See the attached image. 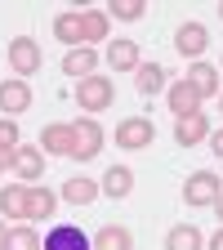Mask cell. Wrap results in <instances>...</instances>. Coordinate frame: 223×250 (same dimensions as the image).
Segmentation results:
<instances>
[{
    "instance_id": "9a60e30c",
    "label": "cell",
    "mask_w": 223,
    "mask_h": 250,
    "mask_svg": "<svg viewBox=\"0 0 223 250\" xmlns=\"http://www.w3.org/2000/svg\"><path fill=\"white\" fill-rule=\"evenodd\" d=\"M99 188H103V197H112V201L130 197V192H134V170H130V166H112V170L99 179Z\"/></svg>"
},
{
    "instance_id": "603a6c76",
    "label": "cell",
    "mask_w": 223,
    "mask_h": 250,
    "mask_svg": "<svg viewBox=\"0 0 223 250\" xmlns=\"http://www.w3.org/2000/svg\"><path fill=\"white\" fill-rule=\"evenodd\" d=\"M94 67H99V54L94 49H67V58H62V76H76V81L94 76Z\"/></svg>"
},
{
    "instance_id": "f1b7e54d",
    "label": "cell",
    "mask_w": 223,
    "mask_h": 250,
    "mask_svg": "<svg viewBox=\"0 0 223 250\" xmlns=\"http://www.w3.org/2000/svg\"><path fill=\"white\" fill-rule=\"evenodd\" d=\"M205 250H223V228H214V237L205 241Z\"/></svg>"
},
{
    "instance_id": "d6a6232c",
    "label": "cell",
    "mask_w": 223,
    "mask_h": 250,
    "mask_svg": "<svg viewBox=\"0 0 223 250\" xmlns=\"http://www.w3.org/2000/svg\"><path fill=\"white\" fill-rule=\"evenodd\" d=\"M219 112H223V94H219Z\"/></svg>"
},
{
    "instance_id": "7402d4cb",
    "label": "cell",
    "mask_w": 223,
    "mask_h": 250,
    "mask_svg": "<svg viewBox=\"0 0 223 250\" xmlns=\"http://www.w3.org/2000/svg\"><path fill=\"white\" fill-rule=\"evenodd\" d=\"M94 250H134V237L121 224H103L99 232H94Z\"/></svg>"
},
{
    "instance_id": "5bb4252c",
    "label": "cell",
    "mask_w": 223,
    "mask_h": 250,
    "mask_svg": "<svg viewBox=\"0 0 223 250\" xmlns=\"http://www.w3.org/2000/svg\"><path fill=\"white\" fill-rule=\"evenodd\" d=\"M14 170H18V179H27V183H36L41 174H45V152L41 147H14Z\"/></svg>"
},
{
    "instance_id": "1f68e13d",
    "label": "cell",
    "mask_w": 223,
    "mask_h": 250,
    "mask_svg": "<svg viewBox=\"0 0 223 250\" xmlns=\"http://www.w3.org/2000/svg\"><path fill=\"white\" fill-rule=\"evenodd\" d=\"M219 18H223V0H219Z\"/></svg>"
},
{
    "instance_id": "ac0fdd59",
    "label": "cell",
    "mask_w": 223,
    "mask_h": 250,
    "mask_svg": "<svg viewBox=\"0 0 223 250\" xmlns=\"http://www.w3.org/2000/svg\"><path fill=\"white\" fill-rule=\"evenodd\" d=\"M170 81H165V67L161 62H139V72H134V89L143 94V99H152V94H161Z\"/></svg>"
},
{
    "instance_id": "7a4b0ae2",
    "label": "cell",
    "mask_w": 223,
    "mask_h": 250,
    "mask_svg": "<svg viewBox=\"0 0 223 250\" xmlns=\"http://www.w3.org/2000/svg\"><path fill=\"white\" fill-rule=\"evenodd\" d=\"M219 192H223V183H219V174H214V170H192V174L183 179V206H187V210L214 206V201H219Z\"/></svg>"
},
{
    "instance_id": "f546056e",
    "label": "cell",
    "mask_w": 223,
    "mask_h": 250,
    "mask_svg": "<svg viewBox=\"0 0 223 250\" xmlns=\"http://www.w3.org/2000/svg\"><path fill=\"white\" fill-rule=\"evenodd\" d=\"M9 246V228H5V219H0V250Z\"/></svg>"
},
{
    "instance_id": "ba28073f",
    "label": "cell",
    "mask_w": 223,
    "mask_h": 250,
    "mask_svg": "<svg viewBox=\"0 0 223 250\" xmlns=\"http://www.w3.org/2000/svg\"><path fill=\"white\" fill-rule=\"evenodd\" d=\"M165 99H170V112H174V121H183V116H197V112H201V94H197L192 85H187L183 76L165 85Z\"/></svg>"
},
{
    "instance_id": "52a82bcc",
    "label": "cell",
    "mask_w": 223,
    "mask_h": 250,
    "mask_svg": "<svg viewBox=\"0 0 223 250\" xmlns=\"http://www.w3.org/2000/svg\"><path fill=\"white\" fill-rule=\"evenodd\" d=\"M205 45H210V31H205V22H197V18H187V22H179V31H174V49H179L183 58H192V62H201Z\"/></svg>"
},
{
    "instance_id": "6da1fadb",
    "label": "cell",
    "mask_w": 223,
    "mask_h": 250,
    "mask_svg": "<svg viewBox=\"0 0 223 250\" xmlns=\"http://www.w3.org/2000/svg\"><path fill=\"white\" fill-rule=\"evenodd\" d=\"M76 103H81L85 116L107 112V107L116 103V85H112V76H85V81H76Z\"/></svg>"
},
{
    "instance_id": "83f0119b",
    "label": "cell",
    "mask_w": 223,
    "mask_h": 250,
    "mask_svg": "<svg viewBox=\"0 0 223 250\" xmlns=\"http://www.w3.org/2000/svg\"><path fill=\"white\" fill-rule=\"evenodd\" d=\"M205 143H210V152H214V156H223V130H210V139H205Z\"/></svg>"
},
{
    "instance_id": "ffe728a7",
    "label": "cell",
    "mask_w": 223,
    "mask_h": 250,
    "mask_svg": "<svg viewBox=\"0 0 223 250\" xmlns=\"http://www.w3.org/2000/svg\"><path fill=\"white\" fill-rule=\"evenodd\" d=\"M36 147L49 156H72V125H45Z\"/></svg>"
},
{
    "instance_id": "4dcf8cb0",
    "label": "cell",
    "mask_w": 223,
    "mask_h": 250,
    "mask_svg": "<svg viewBox=\"0 0 223 250\" xmlns=\"http://www.w3.org/2000/svg\"><path fill=\"white\" fill-rule=\"evenodd\" d=\"M214 210H219V219H223V192H219V201H214Z\"/></svg>"
},
{
    "instance_id": "4fadbf2b",
    "label": "cell",
    "mask_w": 223,
    "mask_h": 250,
    "mask_svg": "<svg viewBox=\"0 0 223 250\" xmlns=\"http://www.w3.org/2000/svg\"><path fill=\"white\" fill-rule=\"evenodd\" d=\"M99 197H103L99 179L76 174V179H67V183H62V201H67V206H89V201H99Z\"/></svg>"
},
{
    "instance_id": "30bf717a",
    "label": "cell",
    "mask_w": 223,
    "mask_h": 250,
    "mask_svg": "<svg viewBox=\"0 0 223 250\" xmlns=\"http://www.w3.org/2000/svg\"><path fill=\"white\" fill-rule=\"evenodd\" d=\"M205 139H210V116H205V112L174 121V143H179V147H197V143H205Z\"/></svg>"
},
{
    "instance_id": "8992f818",
    "label": "cell",
    "mask_w": 223,
    "mask_h": 250,
    "mask_svg": "<svg viewBox=\"0 0 223 250\" xmlns=\"http://www.w3.org/2000/svg\"><path fill=\"white\" fill-rule=\"evenodd\" d=\"M41 250H94V237L76 224H54L41 237Z\"/></svg>"
},
{
    "instance_id": "3957f363",
    "label": "cell",
    "mask_w": 223,
    "mask_h": 250,
    "mask_svg": "<svg viewBox=\"0 0 223 250\" xmlns=\"http://www.w3.org/2000/svg\"><path fill=\"white\" fill-rule=\"evenodd\" d=\"M99 147H103L99 116H76L72 121V156L76 161H89V156H99Z\"/></svg>"
},
{
    "instance_id": "9c48e42d",
    "label": "cell",
    "mask_w": 223,
    "mask_h": 250,
    "mask_svg": "<svg viewBox=\"0 0 223 250\" xmlns=\"http://www.w3.org/2000/svg\"><path fill=\"white\" fill-rule=\"evenodd\" d=\"M27 107H31V85L18 81V76L0 81V112H5V116H18V112H27Z\"/></svg>"
},
{
    "instance_id": "4316f807",
    "label": "cell",
    "mask_w": 223,
    "mask_h": 250,
    "mask_svg": "<svg viewBox=\"0 0 223 250\" xmlns=\"http://www.w3.org/2000/svg\"><path fill=\"white\" fill-rule=\"evenodd\" d=\"M22 143V134H18V121L14 116H0V147H5V152H14Z\"/></svg>"
},
{
    "instance_id": "44dd1931",
    "label": "cell",
    "mask_w": 223,
    "mask_h": 250,
    "mask_svg": "<svg viewBox=\"0 0 223 250\" xmlns=\"http://www.w3.org/2000/svg\"><path fill=\"white\" fill-rule=\"evenodd\" d=\"M165 250H205V237L197 224H174L165 232Z\"/></svg>"
},
{
    "instance_id": "2e32d148",
    "label": "cell",
    "mask_w": 223,
    "mask_h": 250,
    "mask_svg": "<svg viewBox=\"0 0 223 250\" xmlns=\"http://www.w3.org/2000/svg\"><path fill=\"white\" fill-rule=\"evenodd\" d=\"M58 197L49 192L45 183H27V219H54Z\"/></svg>"
},
{
    "instance_id": "7c38bea8",
    "label": "cell",
    "mask_w": 223,
    "mask_h": 250,
    "mask_svg": "<svg viewBox=\"0 0 223 250\" xmlns=\"http://www.w3.org/2000/svg\"><path fill=\"white\" fill-rule=\"evenodd\" d=\"M81 36H85V49H94V41H107L112 36L107 9H81Z\"/></svg>"
},
{
    "instance_id": "d4e9b609",
    "label": "cell",
    "mask_w": 223,
    "mask_h": 250,
    "mask_svg": "<svg viewBox=\"0 0 223 250\" xmlns=\"http://www.w3.org/2000/svg\"><path fill=\"white\" fill-rule=\"evenodd\" d=\"M147 14V0H112L107 5V18H121V22H139Z\"/></svg>"
},
{
    "instance_id": "277c9868",
    "label": "cell",
    "mask_w": 223,
    "mask_h": 250,
    "mask_svg": "<svg viewBox=\"0 0 223 250\" xmlns=\"http://www.w3.org/2000/svg\"><path fill=\"white\" fill-rule=\"evenodd\" d=\"M152 143H156V125H152L147 116H125V121L116 125V147L143 152V147H152Z\"/></svg>"
},
{
    "instance_id": "5b68a950",
    "label": "cell",
    "mask_w": 223,
    "mask_h": 250,
    "mask_svg": "<svg viewBox=\"0 0 223 250\" xmlns=\"http://www.w3.org/2000/svg\"><path fill=\"white\" fill-rule=\"evenodd\" d=\"M41 62H45V58H41V41H31V36H14V41H9V67H14L18 81L36 76Z\"/></svg>"
},
{
    "instance_id": "cb8c5ba5",
    "label": "cell",
    "mask_w": 223,
    "mask_h": 250,
    "mask_svg": "<svg viewBox=\"0 0 223 250\" xmlns=\"http://www.w3.org/2000/svg\"><path fill=\"white\" fill-rule=\"evenodd\" d=\"M0 214L5 219H27V183H9L0 192Z\"/></svg>"
},
{
    "instance_id": "e0dca14e",
    "label": "cell",
    "mask_w": 223,
    "mask_h": 250,
    "mask_svg": "<svg viewBox=\"0 0 223 250\" xmlns=\"http://www.w3.org/2000/svg\"><path fill=\"white\" fill-rule=\"evenodd\" d=\"M183 81H187V85H192V89L201 94V103H205V99H214V94H219V67H210V62H192Z\"/></svg>"
},
{
    "instance_id": "d6986e66",
    "label": "cell",
    "mask_w": 223,
    "mask_h": 250,
    "mask_svg": "<svg viewBox=\"0 0 223 250\" xmlns=\"http://www.w3.org/2000/svg\"><path fill=\"white\" fill-rule=\"evenodd\" d=\"M54 36L67 45V49H85V36H81V9H67L54 18Z\"/></svg>"
},
{
    "instance_id": "8fae6325",
    "label": "cell",
    "mask_w": 223,
    "mask_h": 250,
    "mask_svg": "<svg viewBox=\"0 0 223 250\" xmlns=\"http://www.w3.org/2000/svg\"><path fill=\"white\" fill-rule=\"evenodd\" d=\"M139 41H130V36H121V41H112L107 45V67L112 72H139Z\"/></svg>"
},
{
    "instance_id": "484cf974",
    "label": "cell",
    "mask_w": 223,
    "mask_h": 250,
    "mask_svg": "<svg viewBox=\"0 0 223 250\" xmlns=\"http://www.w3.org/2000/svg\"><path fill=\"white\" fill-rule=\"evenodd\" d=\"M5 250H41V232L27 228V224H18V228H9V246Z\"/></svg>"
}]
</instances>
